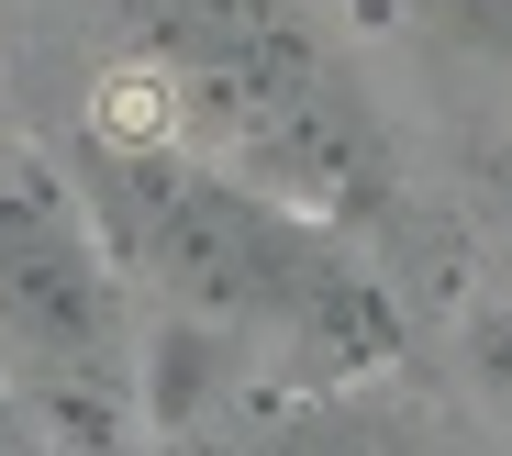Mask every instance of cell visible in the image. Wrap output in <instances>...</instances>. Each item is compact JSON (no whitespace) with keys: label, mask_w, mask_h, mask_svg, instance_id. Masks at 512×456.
<instances>
[{"label":"cell","mask_w":512,"mask_h":456,"mask_svg":"<svg viewBox=\"0 0 512 456\" xmlns=\"http://www.w3.org/2000/svg\"><path fill=\"white\" fill-rule=\"evenodd\" d=\"M101 12L123 67L90 134L190 145L357 245L401 223L390 112L368 101L357 56L312 0H101Z\"/></svg>","instance_id":"7a4b0ae2"},{"label":"cell","mask_w":512,"mask_h":456,"mask_svg":"<svg viewBox=\"0 0 512 456\" xmlns=\"http://www.w3.org/2000/svg\"><path fill=\"white\" fill-rule=\"evenodd\" d=\"M468 379L512 412V301H490V312H468Z\"/></svg>","instance_id":"52a82bcc"},{"label":"cell","mask_w":512,"mask_h":456,"mask_svg":"<svg viewBox=\"0 0 512 456\" xmlns=\"http://www.w3.org/2000/svg\"><path fill=\"white\" fill-rule=\"evenodd\" d=\"M457 178H468V201H479V212H501V223H512V101H501V112H479V123L457 134Z\"/></svg>","instance_id":"8992f818"},{"label":"cell","mask_w":512,"mask_h":456,"mask_svg":"<svg viewBox=\"0 0 512 456\" xmlns=\"http://www.w3.org/2000/svg\"><path fill=\"white\" fill-rule=\"evenodd\" d=\"M423 23H435L468 67H490L512 89V0H423Z\"/></svg>","instance_id":"5b68a950"},{"label":"cell","mask_w":512,"mask_h":456,"mask_svg":"<svg viewBox=\"0 0 512 456\" xmlns=\"http://www.w3.org/2000/svg\"><path fill=\"white\" fill-rule=\"evenodd\" d=\"M245 456H412V445H401L368 401L334 390V401H290V412H268V423L245 434Z\"/></svg>","instance_id":"277c9868"},{"label":"cell","mask_w":512,"mask_h":456,"mask_svg":"<svg viewBox=\"0 0 512 456\" xmlns=\"http://www.w3.org/2000/svg\"><path fill=\"white\" fill-rule=\"evenodd\" d=\"M0 412L78 456H123L145 423V290L90 190L34 145H0Z\"/></svg>","instance_id":"3957f363"},{"label":"cell","mask_w":512,"mask_h":456,"mask_svg":"<svg viewBox=\"0 0 512 456\" xmlns=\"http://www.w3.org/2000/svg\"><path fill=\"white\" fill-rule=\"evenodd\" d=\"M78 190H90L123 279L167 301V323L234 356H279L290 379H323V390L412 368L401 290L368 267L357 234L312 223L301 201L256 190L190 145H134V134L78 145Z\"/></svg>","instance_id":"6da1fadb"}]
</instances>
